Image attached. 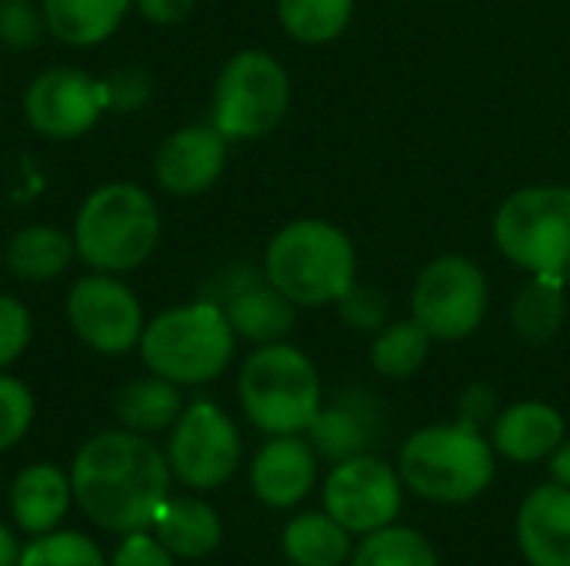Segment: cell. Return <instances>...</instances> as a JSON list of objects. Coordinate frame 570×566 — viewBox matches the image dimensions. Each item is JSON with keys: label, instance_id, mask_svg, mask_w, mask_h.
I'll return each mask as SVG.
<instances>
[{"label": "cell", "instance_id": "1", "mask_svg": "<svg viewBox=\"0 0 570 566\" xmlns=\"http://www.w3.org/2000/svg\"><path fill=\"white\" fill-rule=\"evenodd\" d=\"M70 487L80 510L114 534L154 527L157 510L170 497L167 457L134 430H104L73 457Z\"/></svg>", "mask_w": 570, "mask_h": 566}, {"label": "cell", "instance_id": "2", "mask_svg": "<svg viewBox=\"0 0 570 566\" xmlns=\"http://www.w3.org/2000/svg\"><path fill=\"white\" fill-rule=\"evenodd\" d=\"M160 244V210L154 197L127 180L87 193L73 220L77 257L97 274H130L144 267Z\"/></svg>", "mask_w": 570, "mask_h": 566}, {"label": "cell", "instance_id": "3", "mask_svg": "<svg viewBox=\"0 0 570 566\" xmlns=\"http://www.w3.org/2000/svg\"><path fill=\"white\" fill-rule=\"evenodd\" d=\"M264 274L291 304L327 307L357 280V250L341 227L307 217L271 237Z\"/></svg>", "mask_w": 570, "mask_h": 566}, {"label": "cell", "instance_id": "4", "mask_svg": "<svg viewBox=\"0 0 570 566\" xmlns=\"http://www.w3.org/2000/svg\"><path fill=\"white\" fill-rule=\"evenodd\" d=\"M234 340L224 307L200 297L147 320L137 347L150 374L167 377L177 387H197L227 370Z\"/></svg>", "mask_w": 570, "mask_h": 566}, {"label": "cell", "instance_id": "5", "mask_svg": "<svg viewBox=\"0 0 570 566\" xmlns=\"http://www.w3.org/2000/svg\"><path fill=\"white\" fill-rule=\"evenodd\" d=\"M401 484L431 504H468L494 480V447L468 424L417 430L401 447Z\"/></svg>", "mask_w": 570, "mask_h": 566}, {"label": "cell", "instance_id": "6", "mask_svg": "<svg viewBox=\"0 0 570 566\" xmlns=\"http://www.w3.org/2000/svg\"><path fill=\"white\" fill-rule=\"evenodd\" d=\"M237 394L247 420L271 434H301L321 410V377L311 357L291 344L257 347L237 377Z\"/></svg>", "mask_w": 570, "mask_h": 566}, {"label": "cell", "instance_id": "7", "mask_svg": "<svg viewBox=\"0 0 570 566\" xmlns=\"http://www.w3.org/2000/svg\"><path fill=\"white\" fill-rule=\"evenodd\" d=\"M494 244L531 277L570 284V187L541 183L511 193L494 217Z\"/></svg>", "mask_w": 570, "mask_h": 566}, {"label": "cell", "instance_id": "8", "mask_svg": "<svg viewBox=\"0 0 570 566\" xmlns=\"http://www.w3.org/2000/svg\"><path fill=\"white\" fill-rule=\"evenodd\" d=\"M291 107V77L284 63L267 50L234 53L214 83L210 123L227 140L267 137Z\"/></svg>", "mask_w": 570, "mask_h": 566}, {"label": "cell", "instance_id": "9", "mask_svg": "<svg viewBox=\"0 0 570 566\" xmlns=\"http://www.w3.org/2000/svg\"><path fill=\"white\" fill-rule=\"evenodd\" d=\"M491 290L484 270L458 254L431 260L411 294V317L434 340H464L488 317Z\"/></svg>", "mask_w": 570, "mask_h": 566}, {"label": "cell", "instance_id": "10", "mask_svg": "<svg viewBox=\"0 0 570 566\" xmlns=\"http://www.w3.org/2000/svg\"><path fill=\"white\" fill-rule=\"evenodd\" d=\"M67 324L90 350L120 357L140 344L144 334V307L137 294L117 274H83L70 284L63 304Z\"/></svg>", "mask_w": 570, "mask_h": 566}, {"label": "cell", "instance_id": "11", "mask_svg": "<svg viewBox=\"0 0 570 566\" xmlns=\"http://www.w3.org/2000/svg\"><path fill=\"white\" fill-rule=\"evenodd\" d=\"M167 464L170 474L194 490L227 484L240 464V434L234 420L210 400L190 404L170 430Z\"/></svg>", "mask_w": 570, "mask_h": 566}, {"label": "cell", "instance_id": "12", "mask_svg": "<svg viewBox=\"0 0 570 566\" xmlns=\"http://www.w3.org/2000/svg\"><path fill=\"white\" fill-rule=\"evenodd\" d=\"M107 110L104 83L80 67L40 70L23 90L27 123L50 140H77Z\"/></svg>", "mask_w": 570, "mask_h": 566}, {"label": "cell", "instance_id": "13", "mask_svg": "<svg viewBox=\"0 0 570 566\" xmlns=\"http://www.w3.org/2000/svg\"><path fill=\"white\" fill-rule=\"evenodd\" d=\"M324 507L344 530L361 537L391 527L401 510V474L371 454L334 464L324 484Z\"/></svg>", "mask_w": 570, "mask_h": 566}, {"label": "cell", "instance_id": "14", "mask_svg": "<svg viewBox=\"0 0 570 566\" xmlns=\"http://www.w3.org/2000/svg\"><path fill=\"white\" fill-rule=\"evenodd\" d=\"M227 137L214 123H190L164 137L154 153V180L170 197H200L227 167Z\"/></svg>", "mask_w": 570, "mask_h": 566}, {"label": "cell", "instance_id": "15", "mask_svg": "<svg viewBox=\"0 0 570 566\" xmlns=\"http://www.w3.org/2000/svg\"><path fill=\"white\" fill-rule=\"evenodd\" d=\"M317 480V454L297 434L274 437L264 444L250 467V487L267 507H294L301 504Z\"/></svg>", "mask_w": 570, "mask_h": 566}, {"label": "cell", "instance_id": "16", "mask_svg": "<svg viewBox=\"0 0 570 566\" xmlns=\"http://www.w3.org/2000/svg\"><path fill=\"white\" fill-rule=\"evenodd\" d=\"M518 544L531 566H570V487L544 484L524 497Z\"/></svg>", "mask_w": 570, "mask_h": 566}, {"label": "cell", "instance_id": "17", "mask_svg": "<svg viewBox=\"0 0 570 566\" xmlns=\"http://www.w3.org/2000/svg\"><path fill=\"white\" fill-rule=\"evenodd\" d=\"M564 417L541 400H524L498 414L491 444L514 464H538L564 444Z\"/></svg>", "mask_w": 570, "mask_h": 566}, {"label": "cell", "instance_id": "18", "mask_svg": "<svg viewBox=\"0 0 570 566\" xmlns=\"http://www.w3.org/2000/svg\"><path fill=\"white\" fill-rule=\"evenodd\" d=\"M220 307L227 314L234 337L250 340L257 347L287 340V334L294 330V320H297V304H291L267 280V274L261 280H254L250 287L237 290L234 297H227Z\"/></svg>", "mask_w": 570, "mask_h": 566}, {"label": "cell", "instance_id": "19", "mask_svg": "<svg viewBox=\"0 0 570 566\" xmlns=\"http://www.w3.org/2000/svg\"><path fill=\"white\" fill-rule=\"evenodd\" d=\"M47 33L67 47H97L110 40L134 0H40Z\"/></svg>", "mask_w": 570, "mask_h": 566}, {"label": "cell", "instance_id": "20", "mask_svg": "<svg viewBox=\"0 0 570 566\" xmlns=\"http://www.w3.org/2000/svg\"><path fill=\"white\" fill-rule=\"evenodd\" d=\"M70 497H73V487L57 467L33 464L13 480L10 510H13V520L27 534H50L63 520Z\"/></svg>", "mask_w": 570, "mask_h": 566}, {"label": "cell", "instance_id": "21", "mask_svg": "<svg viewBox=\"0 0 570 566\" xmlns=\"http://www.w3.org/2000/svg\"><path fill=\"white\" fill-rule=\"evenodd\" d=\"M73 257H77L73 234H63L60 227H47V224L17 230L3 250L7 270L27 284H47V280L63 277Z\"/></svg>", "mask_w": 570, "mask_h": 566}, {"label": "cell", "instance_id": "22", "mask_svg": "<svg viewBox=\"0 0 570 566\" xmlns=\"http://www.w3.org/2000/svg\"><path fill=\"white\" fill-rule=\"evenodd\" d=\"M157 540L184 560H200L220 544V517L210 504L194 497H167L154 517Z\"/></svg>", "mask_w": 570, "mask_h": 566}, {"label": "cell", "instance_id": "23", "mask_svg": "<svg viewBox=\"0 0 570 566\" xmlns=\"http://www.w3.org/2000/svg\"><path fill=\"white\" fill-rule=\"evenodd\" d=\"M568 284L561 280H551V277H531L514 304H511V327L514 334L531 344V347H541L548 340H554L568 320V294H564Z\"/></svg>", "mask_w": 570, "mask_h": 566}, {"label": "cell", "instance_id": "24", "mask_svg": "<svg viewBox=\"0 0 570 566\" xmlns=\"http://www.w3.org/2000/svg\"><path fill=\"white\" fill-rule=\"evenodd\" d=\"M180 414H184L180 387L167 377H157V374L130 380L117 397V420L127 430L144 434V437L174 427Z\"/></svg>", "mask_w": 570, "mask_h": 566}, {"label": "cell", "instance_id": "25", "mask_svg": "<svg viewBox=\"0 0 570 566\" xmlns=\"http://www.w3.org/2000/svg\"><path fill=\"white\" fill-rule=\"evenodd\" d=\"M351 530H344L331 514L294 517L284 530V554L294 566H341L354 557Z\"/></svg>", "mask_w": 570, "mask_h": 566}, {"label": "cell", "instance_id": "26", "mask_svg": "<svg viewBox=\"0 0 570 566\" xmlns=\"http://www.w3.org/2000/svg\"><path fill=\"white\" fill-rule=\"evenodd\" d=\"M371 437H374L371 424H367L364 410H357L354 404L321 407L307 427V444L327 464H344V460L364 454L371 447Z\"/></svg>", "mask_w": 570, "mask_h": 566}, {"label": "cell", "instance_id": "27", "mask_svg": "<svg viewBox=\"0 0 570 566\" xmlns=\"http://www.w3.org/2000/svg\"><path fill=\"white\" fill-rule=\"evenodd\" d=\"M431 334L411 317V320H397L377 330L374 344H371V364L381 377L391 380H407L414 377L431 350Z\"/></svg>", "mask_w": 570, "mask_h": 566}, {"label": "cell", "instance_id": "28", "mask_svg": "<svg viewBox=\"0 0 570 566\" xmlns=\"http://www.w3.org/2000/svg\"><path fill=\"white\" fill-rule=\"evenodd\" d=\"M354 0H277L281 27L301 43H327L347 30Z\"/></svg>", "mask_w": 570, "mask_h": 566}, {"label": "cell", "instance_id": "29", "mask_svg": "<svg viewBox=\"0 0 570 566\" xmlns=\"http://www.w3.org/2000/svg\"><path fill=\"white\" fill-rule=\"evenodd\" d=\"M351 566H441L434 547L407 527H381L364 537L354 550Z\"/></svg>", "mask_w": 570, "mask_h": 566}, {"label": "cell", "instance_id": "30", "mask_svg": "<svg viewBox=\"0 0 570 566\" xmlns=\"http://www.w3.org/2000/svg\"><path fill=\"white\" fill-rule=\"evenodd\" d=\"M20 566H107L104 554L97 550L94 540H87L83 534H40L30 547H23Z\"/></svg>", "mask_w": 570, "mask_h": 566}, {"label": "cell", "instance_id": "31", "mask_svg": "<svg viewBox=\"0 0 570 566\" xmlns=\"http://www.w3.org/2000/svg\"><path fill=\"white\" fill-rule=\"evenodd\" d=\"M337 314L341 320L351 327V330H361V334H377L384 324H387V314H391V300L381 287L374 284H351L344 290V297L337 300Z\"/></svg>", "mask_w": 570, "mask_h": 566}, {"label": "cell", "instance_id": "32", "mask_svg": "<svg viewBox=\"0 0 570 566\" xmlns=\"http://www.w3.org/2000/svg\"><path fill=\"white\" fill-rule=\"evenodd\" d=\"M47 33L43 7L33 0H0V43L7 50H33Z\"/></svg>", "mask_w": 570, "mask_h": 566}, {"label": "cell", "instance_id": "33", "mask_svg": "<svg viewBox=\"0 0 570 566\" xmlns=\"http://www.w3.org/2000/svg\"><path fill=\"white\" fill-rule=\"evenodd\" d=\"M33 420V397L23 380L0 374V450H10L23 440Z\"/></svg>", "mask_w": 570, "mask_h": 566}, {"label": "cell", "instance_id": "34", "mask_svg": "<svg viewBox=\"0 0 570 566\" xmlns=\"http://www.w3.org/2000/svg\"><path fill=\"white\" fill-rule=\"evenodd\" d=\"M104 83V97H107V110L117 113H137L150 103V77L140 67H117L110 77L100 80Z\"/></svg>", "mask_w": 570, "mask_h": 566}, {"label": "cell", "instance_id": "35", "mask_svg": "<svg viewBox=\"0 0 570 566\" xmlns=\"http://www.w3.org/2000/svg\"><path fill=\"white\" fill-rule=\"evenodd\" d=\"M30 334H33L30 310L17 297L0 294V370L10 367L27 350Z\"/></svg>", "mask_w": 570, "mask_h": 566}, {"label": "cell", "instance_id": "36", "mask_svg": "<svg viewBox=\"0 0 570 566\" xmlns=\"http://www.w3.org/2000/svg\"><path fill=\"white\" fill-rule=\"evenodd\" d=\"M114 566H174V554L160 540L137 530V534H127V540L120 544Z\"/></svg>", "mask_w": 570, "mask_h": 566}, {"label": "cell", "instance_id": "37", "mask_svg": "<svg viewBox=\"0 0 570 566\" xmlns=\"http://www.w3.org/2000/svg\"><path fill=\"white\" fill-rule=\"evenodd\" d=\"M458 420L481 430L488 424L498 420V394L494 387L488 384H471L464 394H461V404H458Z\"/></svg>", "mask_w": 570, "mask_h": 566}, {"label": "cell", "instance_id": "38", "mask_svg": "<svg viewBox=\"0 0 570 566\" xmlns=\"http://www.w3.org/2000/svg\"><path fill=\"white\" fill-rule=\"evenodd\" d=\"M134 7L144 20H150L157 27H174L194 13L197 0H134Z\"/></svg>", "mask_w": 570, "mask_h": 566}, {"label": "cell", "instance_id": "39", "mask_svg": "<svg viewBox=\"0 0 570 566\" xmlns=\"http://www.w3.org/2000/svg\"><path fill=\"white\" fill-rule=\"evenodd\" d=\"M551 477H554V484L570 487V440H564V444L551 454Z\"/></svg>", "mask_w": 570, "mask_h": 566}, {"label": "cell", "instance_id": "40", "mask_svg": "<svg viewBox=\"0 0 570 566\" xmlns=\"http://www.w3.org/2000/svg\"><path fill=\"white\" fill-rule=\"evenodd\" d=\"M0 566H20V547L17 537L0 524Z\"/></svg>", "mask_w": 570, "mask_h": 566}]
</instances>
